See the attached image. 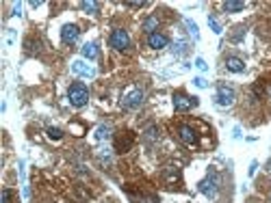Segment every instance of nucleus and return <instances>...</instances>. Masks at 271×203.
Wrapping results in <instances>:
<instances>
[{
  "label": "nucleus",
  "instance_id": "obj_1",
  "mask_svg": "<svg viewBox=\"0 0 271 203\" xmlns=\"http://www.w3.org/2000/svg\"><path fill=\"white\" fill-rule=\"evenodd\" d=\"M68 100L74 108H83L87 102H89V89L83 85V82H74L68 89Z\"/></svg>",
  "mask_w": 271,
  "mask_h": 203
},
{
  "label": "nucleus",
  "instance_id": "obj_2",
  "mask_svg": "<svg viewBox=\"0 0 271 203\" xmlns=\"http://www.w3.org/2000/svg\"><path fill=\"white\" fill-rule=\"evenodd\" d=\"M141 104H143V91L137 89V87H133V89H128V91L122 95V102H119V106H122L124 111H135V108H139Z\"/></svg>",
  "mask_w": 271,
  "mask_h": 203
},
{
  "label": "nucleus",
  "instance_id": "obj_3",
  "mask_svg": "<svg viewBox=\"0 0 271 203\" xmlns=\"http://www.w3.org/2000/svg\"><path fill=\"white\" fill-rule=\"evenodd\" d=\"M108 43H111V48L124 52V50H128V48H130V35L126 30H122V29H115L111 32V37H108Z\"/></svg>",
  "mask_w": 271,
  "mask_h": 203
},
{
  "label": "nucleus",
  "instance_id": "obj_4",
  "mask_svg": "<svg viewBox=\"0 0 271 203\" xmlns=\"http://www.w3.org/2000/svg\"><path fill=\"white\" fill-rule=\"evenodd\" d=\"M193 106H198V97H191L187 93H173V108L178 113H184V111H191Z\"/></svg>",
  "mask_w": 271,
  "mask_h": 203
},
{
  "label": "nucleus",
  "instance_id": "obj_5",
  "mask_svg": "<svg viewBox=\"0 0 271 203\" xmlns=\"http://www.w3.org/2000/svg\"><path fill=\"white\" fill-rule=\"evenodd\" d=\"M217 104H219V106H230L232 102H235V89H232L230 85H224V82H221L219 87H217Z\"/></svg>",
  "mask_w": 271,
  "mask_h": 203
},
{
  "label": "nucleus",
  "instance_id": "obj_6",
  "mask_svg": "<svg viewBox=\"0 0 271 203\" xmlns=\"http://www.w3.org/2000/svg\"><path fill=\"white\" fill-rule=\"evenodd\" d=\"M133 143H135V134L133 132H119L115 136V151H119V153L128 151L130 147H133Z\"/></svg>",
  "mask_w": 271,
  "mask_h": 203
},
{
  "label": "nucleus",
  "instance_id": "obj_7",
  "mask_svg": "<svg viewBox=\"0 0 271 203\" xmlns=\"http://www.w3.org/2000/svg\"><path fill=\"white\" fill-rule=\"evenodd\" d=\"M80 37V30L76 24H65L61 29V41L63 43H76Z\"/></svg>",
  "mask_w": 271,
  "mask_h": 203
},
{
  "label": "nucleus",
  "instance_id": "obj_8",
  "mask_svg": "<svg viewBox=\"0 0 271 203\" xmlns=\"http://www.w3.org/2000/svg\"><path fill=\"white\" fill-rule=\"evenodd\" d=\"M148 46L152 50H163V48L169 46V37L163 35V32H152V35H148Z\"/></svg>",
  "mask_w": 271,
  "mask_h": 203
},
{
  "label": "nucleus",
  "instance_id": "obj_9",
  "mask_svg": "<svg viewBox=\"0 0 271 203\" xmlns=\"http://www.w3.org/2000/svg\"><path fill=\"white\" fill-rule=\"evenodd\" d=\"M72 71L76 76H83V78H94L96 76V69L91 67V65H87L83 58H78V61L72 63Z\"/></svg>",
  "mask_w": 271,
  "mask_h": 203
},
{
  "label": "nucleus",
  "instance_id": "obj_10",
  "mask_svg": "<svg viewBox=\"0 0 271 203\" xmlns=\"http://www.w3.org/2000/svg\"><path fill=\"white\" fill-rule=\"evenodd\" d=\"M200 193L206 195L208 199H215V197H217V177H215V175H210L208 179L200 182Z\"/></svg>",
  "mask_w": 271,
  "mask_h": 203
},
{
  "label": "nucleus",
  "instance_id": "obj_11",
  "mask_svg": "<svg viewBox=\"0 0 271 203\" xmlns=\"http://www.w3.org/2000/svg\"><path fill=\"white\" fill-rule=\"evenodd\" d=\"M178 136H180V141L184 145H195V143H198V136H195L191 125H180V128H178Z\"/></svg>",
  "mask_w": 271,
  "mask_h": 203
},
{
  "label": "nucleus",
  "instance_id": "obj_12",
  "mask_svg": "<svg viewBox=\"0 0 271 203\" xmlns=\"http://www.w3.org/2000/svg\"><path fill=\"white\" fill-rule=\"evenodd\" d=\"M226 69L232 71V74H243V71H245V63H243V58H238V57H228Z\"/></svg>",
  "mask_w": 271,
  "mask_h": 203
},
{
  "label": "nucleus",
  "instance_id": "obj_13",
  "mask_svg": "<svg viewBox=\"0 0 271 203\" xmlns=\"http://www.w3.org/2000/svg\"><path fill=\"white\" fill-rule=\"evenodd\" d=\"M80 54H83V58H87V61H96L98 58V46L94 41L85 43V46L80 48Z\"/></svg>",
  "mask_w": 271,
  "mask_h": 203
},
{
  "label": "nucleus",
  "instance_id": "obj_14",
  "mask_svg": "<svg viewBox=\"0 0 271 203\" xmlns=\"http://www.w3.org/2000/svg\"><path fill=\"white\" fill-rule=\"evenodd\" d=\"M243 9H245V2H241V0H226L224 2L226 13H237V11H243Z\"/></svg>",
  "mask_w": 271,
  "mask_h": 203
},
{
  "label": "nucleus",
  "instance_id": "obj_15",
  "mask_svg": "<svg viewBox=\"0 0 271 203\" xmlns=\"http://www.w3.org/2000/svg\"><path fill=\"white\" fill-rule=\"evenodd\" d=\"M156 29H159V18H154V15L145 18V22H143V30L148 32V35H152V32H156Z\"/></svg>",
  "mask_w": 271,
  "mask_h": 203
},
{
  "label": "nucleus",
  "instance_id": "obj_16",
  "mask_svg": "<svg viewBox=\"0 0 271 203\" xmlns=\"http://www.w3.org/2000/svg\"><path fill=\"white\" fill-rule=\"evenodd\" d=\"M80 9L87 11V13H98V11H100V4L94 2V0H83V2H80Z\"/></svg>",
  "mask_w": 271,
  "mask_h": 203
},
{
  "label": "nucleus",
  "instance_id": "obj_17",
  "mask_svg": "<svg viewBox=\"0 0 271 203\" xmlns=\"http://www.w3.org/2000/svg\"><path fill=\"white\" fill-rule=\"evenodd\" d=\"M111 136V128L108 125H100V128L96 130V139L98 141H104V139H108Z\"/></svg>",
  "mask_w": 271,
  "mask_h": 203
},
{
  "label": "nucleus",
  "instance_id": "obj_18",
  "mask_svg": "<svg viewBox=\"0 0 271 203\" xmlns=\"http://www.w3.org/2000/svg\"><path fill=\"white\" fill-rule=\"evenodd\" d=\"M184 24H187V29H189V32L193 35V39H200V32H198V24H195L193 20H184Z\"/></svg>",
  "mask_w": 271,
  "mask_h": 203
},
{
  "label": "nucleus",
  "instance_id": "obj_19",
  "mask_svg": "<svg viewBox=\"0 0 271 203\" xmlns=\"http://www.w3.org/2000/svg\"><path fill=\"white\" fill-rule=\"evenodd\" d=\"M46 134H48V139H52V141H61L63 139V132L59 128H48Z\"/></svg>",
  "mask_w": 271,
  "mask_h": 203
},
{
  "label": "nucleus",
  "instance_id": "obj_20",
  "mask_svg": "<svg viewBox=\"0 0 271 203\" xmlns=\"http://www.w3.org/2000/svg\"><path fill=\"white\" fill-rule=\"evenodd\" d=\"M208 26L213 29V32H217V35H221V32H224V30H221V24L213 18V15H208Z\"/></svg>",
  "mask_w": 271,
  "mask_h": 203
},
{
  "label": "nucleus",
  "instance_id": "obj_21",
  "mask_svg": "<svg viewBox=\"0 0 271 203\" xmlns=\"http://www.w3.org/2000/svg\"><path fill=\"white\" fill-rule=\"evenodd\" d=\"M145 139H148V141H154V139H159V130H156V128H150L148 132H145Z\"/></svg>",
  "mask_w": 271,
  "mask_h": 203
},
{
  "label": "nucleus",
  "instance_id": "obj_22",
  "mask_svg": "<svg viewBox=\"0 0 271 203\" xmlns=\"http://www.w3.org/2000/svg\"><path fill=\"white\" fill-rule=\"evenodd\" d=\"M11 197H13V193L9 188H2V203H11Z\"/></svg>",
  "mask_w": 271,
  "mask_h": 203
},
{
  "label": "nucleus",
  "instance_id": "obj_23",
  "mask_svg": "<svg viewBox=\"0 0 271 203\" xmlns=\"http://www.w3.org/2000/svg\"><path fill=\"white\" fill-rule=\"evenodd\" d=\"M195 67L202 69V71H206V69H208V65H206L204 58H195Z\"/></svg>",
  "mask_w": 271,
  "mask_h": 203
},
{
  "label": "nucleus",
  "instance_id": "obj_24",
  "mask_svg": "<svg viewBox=\"0 0 271 203\" xmlns=\"http://www.w3.org/2000/svg\"><path fill=\"white\" fill-rule=\"evenodd\" d=\"M193 85H195V87H200V89H206V87H208V82H206L204 78H195V80H193Z\"/></svg>",
  "mask_w": 271,
  "mask_h": 203
},
{
  "label": "nucleus",
  "instance_id": "obj_25",
  "mask_svg": "<svg viewBox=\"0 0 271 203\" xmlns=\"http://www.w3.org/2000/svg\"><path fill=\"white\" fill-rule=\"evenodd\" d=\"M128 7H133V9H141V7H145L148 2H126Z\"/></svg>",
  "mask_w": 271,
  "mask_h": 203
},
{
  "label": "nucleus",
  "instance_id": "obj_26",
  "mask_svg": "<svg viewBox=\"0 0 271 203\" xmlns=\"http://www.w3.org/2000/svg\"><path fill=\"white\" fill-rule=\"evenodd\" d=\"M254 95H263V85H256V87H254Z\"/></svg>",
  "mask_w": 271,
  "mask_h": 203
},
{
  "label": "nucleus",
  "instance_id": "obj_27",
  "mask_svg": "<svg viewBox=\"0 0 271 203\" xmlns=\"http://www.w3.org/2000/svg\"><path fill=\"white\" fill-rule=\"evenodd\" d=\"M20 11H22V4L18 2V4H15V7H13V15H22Z\"/></svg>",
  "mask_w": 271,
  "mask_h": 203
},
{
  "label": "nucleus",
  "instance_id": "obj_28",
  "mask_svg": "<svg viewBox=\"0 0 271 203\" xmlns=\"http://www.w3.org/2000/svg\"><path fill=\"white\" fill-rule=\"evenodd\" d=\"M269 199H271V197H269Z\"/></svg>",
  "mask_w": 271,
  "mask_h": 203
}]
</instances>
